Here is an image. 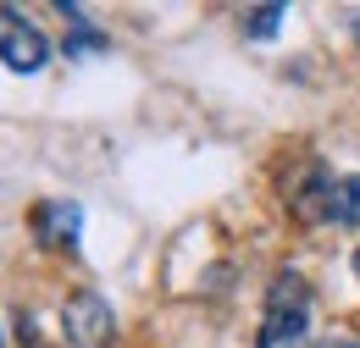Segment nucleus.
I'll return each mask as SVG.
<instances>
[{"label": "nucleus", "instance_id": "f257e3e1", "mask_svg": "<svg viewBox=\"0 0 360 348\" xmlns=\"http://www.w3.org/2000/svg\"><path fill=\"white\" fill-rule=\"evenodd\" d=\"M305 337H311V288H305V276L283 271L266 288V315H261L255 348H305Z\"/></svg>", "mask_w": 360, "mask_h": 348}, {"label": "nucleus", "instance_id": "f03ea898", "mask_svg": "<svg viewBox=\"0 0 360 348\" xmlns=\"http://www.w3.org/2000/svg\"><path fill=\"white\" fill-rule=\"evenodd\" d=\"M0 61H6V72H22V78L50 61V39L11 6H0Z\"/></svg>", "mask_w": 360, "mask_h": 348}, {"label": "nucleus", "instance_id": "7ed1b4c3", "mask_svg": "<svg viewBox=\"0 0 360 348\" xmlns=\"http://www.w3.org/2000/svg\"><path fill=\"white\" fill-rule=\"evenodd\" d=\"M111 332H117V315H111V304H105L94 288L72 293V299L61 304V337H67V343L100 348V343H111Z\"/></svg>", "mask_w": 360, "mask_h": 348}, {"label": "nucleus", "instance_id": "20e7f679", "mask_svg": "<svg viewBox=\"0 0 360 348\" xmlns=\"http://www.w3.org/2000/svg\"><path fill=\"white\" fill-rule=\"evenodd\" d=\"M28 227H34V238L45 243V249H78V232H84V210L72 205V199H39L34 205V216H28Z\"/></svg>", "mask_w": 360, "mask_h": 348}, {"label": "nucleus", "instance_id": "39448f33", "mask_svg": "<svg viewBox=\"0 0 360 348\" xmlns=\"http://www.w3.org/2000/svg\"><path fill=\"white\" fill-rule=\"evenodd\" d=\"M327 194H333V177L321 166H305V182L288 194V210L300 221H327Z\"/></svg>", "mask_w": 360, "mask_h": 348}, {"label": "nucleus", "instance_id": "423d86ee", "mask_svg": "<svg viewBox=\"0 0 360 348\" xmlns=\"http://www.w3.org/2000/svg\"><path fill=\"white\" fill-rule=\"evenodd\" d=\"M327 221H338V227H360V172L333 177V194H327Z\"/></svg>", "mask_w": 360, "mask_h": 348}, {"label": "nucleus", "instance_id": "0eeeda50", "mask_svg": "<svg viewBox=\"0 0 360 348\" xmlns=\"http://www.w3.org/2000/svg\"><path fill=\"white\" fill-rule=\"evenodd\" d=\"M61 17L72 22V39H67V61H72V55H84V50H111V39H105V34H94V28H89V17H84L78 6H61Z\"/></svg>", "mask_w": 360, "mask_h": 348}, {"label": "nucleus", "instance_id": "6e6552de", "mask_svg": "<svg viewBox=\"0 0 360 348\" xmlns=\"http://www.w3.org/2000/svg\"><path fill=\"white\" fill-rule=\"evenodd\" d=\"M283 17H288V6H250L244 11V34L250 39H271L283 28Z\"/></svg>", "mask_w": 360, "mask_h": 348}, {"label": "nucleus", "instance_id": "1a4fd4ad", "mask_svg": "<svg viewBox=\"0 0 360 348\" xmlns=\"http://www.w3.org/2000/svg\"><path fill=\"white\" fill-rule=\"evenodd\" d=\"M327 348H360V343H327Z\"/></svg>", "mask_w": 360, "mask_h": 348}, {"label": "nucleus", "instance_id": "9d476101", "mask_svg": "<svg viewBox=\"0 0 360 348\" xmlns=\"http://www.w3.org/2000/svg\"><path fill=\"white\" fill-rule=\"evenodd\" d=\"M355 276H360V249H355Z\"/></svg>", "mask_w": 360, "mask_h": 348}]
</instances>
